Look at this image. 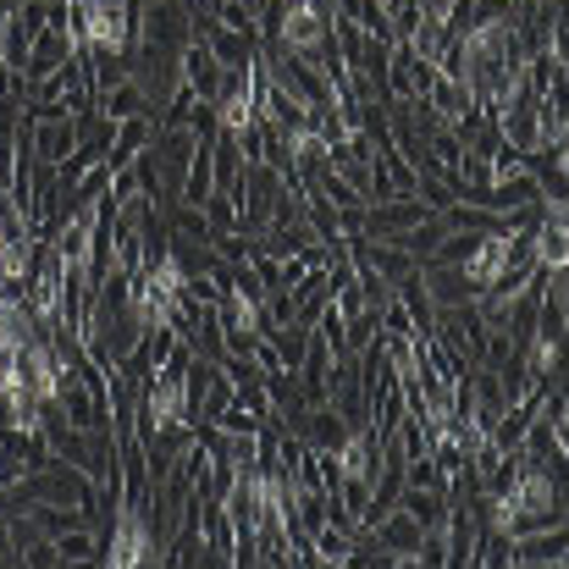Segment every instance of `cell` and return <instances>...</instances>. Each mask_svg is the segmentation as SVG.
I'll return each instance as SVG.
<instances>
[{
    "mask_svg": "<svg viewBox=\"0 0 569 569\" xmlns=\"http://www.w3.org/2000/svg\"><path fill=\"white\" fill-rule=\"evenodd\" d=\"M67 61H78V39L61 28V22H50L44 17V28L28 39V56H22V83H39L44 72H56V67H67Z\"/></svg>",
    "mask_w": 569,
    "mask_h": 569,
    "instance_id": "6da1fadb",
    "label": "cell"
},
{
    "mask_svg": "<svg viewBox=\"0 0 569 569\" xmlns=\"http://www.w3.org/2000/svg\"><path fill=\"white\" fill-rule=\"evenodd\" d=\"M569 559V531H526V537H509V569H565Z\"/></svg>",
    "mask_w": 569,
    "mask_h": 569,
    "instance_id": "7a4b0ae2",
    "label": "cell"
},
{
    "mask_svg": "<svg viewBox=\"0 0 569 569\" xmlns=\"http://www.w3.org/2000/svg\"><path fill=\"white\" fill-rule=\"evenodd\" d=\"M288 431H293L310 453H338V448L349 442V420H343L332 403H310V409H305Z\"/></svg>",
    "mask_w": 569,
    "mask_h": 569,
    "instance_id": "3957f363",
    "label": "cell"
},
{
    "mask_svg": "<svg viewBox=\"0 0 569 569\" xmlns=\"http://www.w3.org/2000/svg\"><path fill=\"white\" fill-rule=\"evenodd\" d=\"M371 537H377V542L387 548V553H392V559H398V565H415V548H420L426 526H420L409 509H398V503H392L377 526H371Z\"/></svg>",
    "mask_w": 569,
    "mask_h": 569,
    "instance_id": "277c9868",
    "label": "cell"
},
{
    "mask_svg": "<svg viewBox=\"0 0 569 569\" xmlns=\"http://www.w3.org/2000/svg\"><path fill=\"white\" fill-rule=\"evenodd\" d=\"M420 288H426V299H431L437 310L476 299V282L465 277V266H442V260H420Z\"/></svg>",
    "mask_w": 569,
    "mask_h": 569,
    "instance_id": "5b68a950",
    "label": "cell"
},
{
    "mask_svg": "<svg viewBox=\"0 0 569 569\" xmlns=\"http://www.w3.org/2000/svg\"><path fill=\"white\" fill-rule=\"evenodd\" d=\"M178 72H183V89H193V100H216V89H221V61L210 56L204 39H189V44L178 50Z\"/></svg>",
    "mask_w": 569,
    "mask_h": 569,
    "instance_id": "8992f818",
    "label": "cell"
},
{
    "mask_svg": "<svg viewBox=\"0 0 569 569\" xmlns=\"http://www.w3.org/2000/svg\"><path fill=\"white\" fill-rule=\"evenodd\" d=\"M150 139H156V117H128V122H111L106 167H111V172L133 167V156H139V150H150Z\"/></svg>",
    "mask_w": 569,
    "mask_h": 569,
    "instance_id": "52a82bcc",
    "label": "cell"
},
{
    "mask_svg": "<svg viewBox=\"0 0 569 569\" xmlns=\"http://www.w3.org/2000/svg\"><path fill=\"white\" fill-rule=\"evenodd\" d=\"M199 537H204V565H232V520L221 503L204 498L199 509Z\"/></svg>",
    "mask_w": 569,
    "mask_h": 569,
    "instance_id": "ba28073f",
    "label": "cell"
},
{
    "mask_svg": "<svg viewBox=\"0 0 569 569\" xmlns=\"http://www.w3.org/2000/svg\"><path fill=\"white\" fill-rule=\"evenodd\" d=\"M94 111L106 117V122H128V117H150V94L133 83V78H122L117 89H106L100 100H94Z\"/></svg>",
    "mask_w": 569,
    "mask_h": 569,
    "instance_id": "9c48e42d",
    "label": "cell"
},
{
    "mask_svg": "<svg viewBox=\"0 0 569 569\" xmlns=\"http://www.w3.org/2000/svg\"><path fill=\"white\" fill-rule=\"evenodd\" d=\"M398 509H409L426 531L442 526V509H448V487H403L398 492Z\"/></svg>",
    "mask_w": 569,
    "mask_h": 569,
    "instance_id": "30bf717a",
    "label": "cell"
},
{
    "mask_svg": "<svg viewBox=\"0 0 569 569\" xmlns=\"http://www.w3.org/2000/svg\"><path fill=\"white\" fill-rule=\"evenodd\" d=\"M56 565H100V531L94 526H72L56 537Z\"/></svg>",
    "mask_w": 569,
    "mask_h": 569,
    "instance_id": "8fae6325",
    "label": "cell"
},
{
    "mask_svg": "<svg viewBox=\"0 0 569 569\" xmlns=\"http://www.w3.org/2000/svg\"><path fill=\"white\" fill-rule=\"evenodd\" d=\"M310 553H316V565H349V553H355V531H343V526H321V531H310Z\"/></svg>",
    "mask_w": 569,
    "mask_h": 569,
    "instance_id": "7c38bea8",
    "label": "cell"
},
{
    "mask_svg": "<svg viewBox=\"0 0 569 569\" xmlns=\"http://www.w3.org/2000/svg\"><path fill=\"white\" fill-rule=\"evenodd\" d=\"M0 67H6V22H0Z\"/></svg>",
    "mask_w": 569,
    "mask_h": 569,
    "instance_id": "4fadbf2b",
    "label": "cell"
}]
</instances>
